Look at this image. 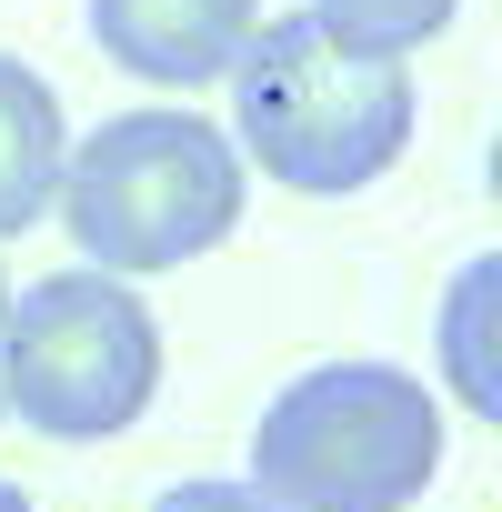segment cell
<instances>
[{
    "mask_svg": "<svg viewBox=\"0 0 502 512\" xmlns=\"http://www.w3.org/2000/svg\"><path fill=\"white\" fill-rule=\"evenodd\" d=\"M161 392V322L121 272H51L0 322V412L51 442H111Z\"/></svg>",
    "mask_w": 502,
    "mask_h": 512,
    "instance_id": "cell-4",
    "label": "cell"
},
{
    "mask_svg": "<svg viewBox=\"0 0 502 512\" xmlns=\"http://www.w3.org/2000/svg\"><path fill=\"white\" fill-rule=\"evenodd\" d=\"M452 11H462V0H312L322 31H342V41H362V51H392V61H412L422 41H442Z\"/></svg>",
    "mask_w": 502,
    "mask_h": 512,
    "instance_id": "cell-7",
    "label": "cell"
},
{
    "mask_svg": "<svg viewBox=\"0 0 502 512\" xmlns=\"http://www.w3.org/2000/svg\"><path fill=\"white\" fill-rule=\"evenodd\" d=\"M482 332H492V262H472L462 282H452V302H442V362H452V392H462V412H482V422H502L492 402V362H482Z\"/></svg>",
    "mask_w": 502,
    "mask_h": 512,
    "instance_id": "cell-8",
    "label": "cell"
},
{
    "mask_svg": "<svg viewBox=\"0 0 502 512\" xmlns=\"http://www.w3.org/2000/svg\"><path fill=\"white\" fill-rule=\"evenodd\" d=\"M221 91H231V151L262 181L312 191V201L372 191L412 141V71L392 51L322 31L312 11L262 21Z\"/></svg>",
    "mask_w": 502,
    "mask_h": 512,
    "instance_id": "cell-1",
    "label": "cell"
},
{
    "mask_svg": "<svg viewBox=\"0 0 502 512\" xmlns=\"http://www.w3.org/2000/svg\"><path fill=\"white\" fill-rule=\"evenodd\" d=\"M442 472V402L402 362H322L251 422V482L292 512H412Z\"/></svg>",
    "mask_w": 502,
    "mask_h": 512,
    "instance_id": "cell-3",
    "label": "cell"
},
{
    "mask_svg": "<svg viewBox=\"0 0 502 512\" xmlns=\"http://www.w3.org/2000/svg\"><path fill=\"white\" fill-rule=\"evenodd\" d=\"M0 512H31V502H21V492H11V482H0Z\"/></svg>",
    "mask_w": 502,
    "mask_h": 512,
    "instance_id": "cell-10",
    "label": "cell"
},
{
    "mask_svg": "<svg viewBox=\"0 0 502 512\" xmlns=\"http://www.w3.org/2000/svg\"><path fill=\"white\" fill-rule=\"evenodd\" d=\"M262 31V0H91V41L151 91H221Z\"/></svg>",
    "mask_w": 502,
    "mask_h": 512,
    "instance_id": "cell-5",
    "label": "cell"
},
{
    "mask_svg": "<svg viewBox=\"0 0 502 512\" xmlns=\"http://www.w3.org/2000/svg\"><path fill=\"white\" fill-rule=\"evenodd\" d=\"M241 181L251 171H241L231 131H211L201 111H121L61 151L51 211L71 221V251L91 272L141 282V272H181L231 241Z\"/></svg>",
    "mask_w": 502,
    "mask_h": 512,
    "instance_id": "cell-2",
    "label": "cell"
},
{
    "mask_svg": "<svg viewBox=\"0 0 502 512\" xmlns=\"http://www.w3.org/2000/svg\"><path fill=\"white\" fill-rule=\"evenodd\" d=\"M61 151H71V131H61V91H51L31 61L0 51V241L31 231V221L51 211Z\"/></svg>",
    "mask_w": 502,
    "mask_h": 512,
    "instance_id": "cell-6",
    "label": "cell"
},
{
    "mask_svg": "<svg viewBox=\"0 0 502 512\" xmlns=\"http://www.w3.org/2000/svg\"><path fill=\"white\" fill-rule=\"evenodd\" d=\"M151 512H292V502H272L262 482H171Z\"/></svg>",
    "mask_w": 502,
    "mask_h": 512,
    "instance_id": "cell-9",
    "label": "cell"
},
{
    "mask_svg": "<svg viewBox=\"0 0 502 512\" xmlns=\"http://www.w3.org/2000/svg\"><path fill=\"white\" fill-rule=\"evenodd\" d=\"M0 322H11V282H0Z\"/></svg>",
    "mask_w": 502,
    "mask_h": 512,
    "instance_id": "cell-11",
    "label": "cell"
}]
</instances>
